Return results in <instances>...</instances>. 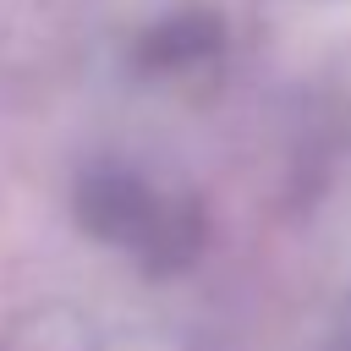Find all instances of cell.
Here are the masks:
<instances>
[{
	"instance_id": "obj_1",
	"label": "cell",
	"mask_w": 351,
	"mask_h": 351,
	"mask_svg": "<svg viewBox=\"0 0 351 351\" xmlns=\"http://www.w3.org/2000/svg\"><path fill=\"white\" fill-rule=\"evenodd\" d=\"M82 219L93 236L137 252L148 269H176L197 247V219L186 203L154 192L126 170H99L82 186Z\"/></svg>"
},
{
	"instance_id": "obj_2",
	"label": "cell",
	"mask_w": 351,
	"mask_h": 351,
	"mask_svg": "<svg viewBox=\"0 0 351 351\" xmlns=\"http://www.w3.org/2000/svg\"><path fill=\"white\" fill-rule=\"evenodd\" d=\"M214 49H219V27H214V16H203V11H181V16H165V22L148 33L143 60H148L154 71H186V66L208 60Z\"/></svg>"
}]
</instances>
